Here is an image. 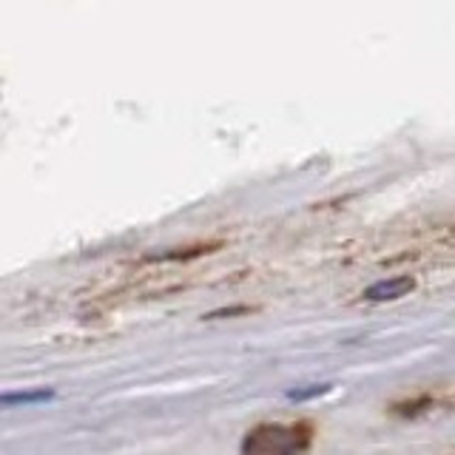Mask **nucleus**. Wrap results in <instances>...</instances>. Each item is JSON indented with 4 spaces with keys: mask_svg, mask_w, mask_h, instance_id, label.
Wrapping results in <instances>:
<instances>
[{
    "mask_svg": "<svg viewBox=\"0 0 455 455\" xmlns=\"http://www.w3.org/2000/svg\"><path fill=\"white\" fill-rule=\"evenodd\" d=\"M450 455H455V450H452V452H450Z\"/></svg>",
    "mask_w": 455,
    "mask_h": 455,
    "instance_id": "nucleus-4",
    "label": "nucleus"
},
{
    "mask_svg": "<svg viewBox=\"0 0 455 455\" xmlns=\"http://www.w3.org/2000/svg\"><path fill=\"white\" fill-rule=\"evenodd\" d=\"M313 438L307 421H262L245 433L239 455H307Z\"/></svg>",
    "mask_w": 455,
    "mask_h": 455,
    "instance_id": "nucleus-1",
    "label": "nucleus"
},
{
    "mask_svg": "<svg viewBox=\"0 0 455 455\" xmlns=\"http://www.w3.org/2000/svg\"><path fill=\"white\" fill-rule=\"evenodd\" d=\"M452 404V398L447 393H412L398 398V402L390 404V412L395 419H421V416H433L438 410H447Z\"/></svg>",
    "mask_w": 455,
    "mask_h": 455,
    "instance_id": "nucleus-2",
    "label": "nucleus"
},
{
    "mask_svg": "<svg viewBox=\"0 0 455 455\" xmlns=\"http://www.w3.org/2000/svg\"><path fill=\"white\" fill-rule=\"evenodd\" d=\"M416 291V279L412 276H395V279H381L362 293L364 302H398L407 293Z\"/></svg>",
    "mask_w": 455,
    "mask_h": 455,
    "instance_id": "nucleus-3",
    "label": "nucleus"
}]
</instances>
